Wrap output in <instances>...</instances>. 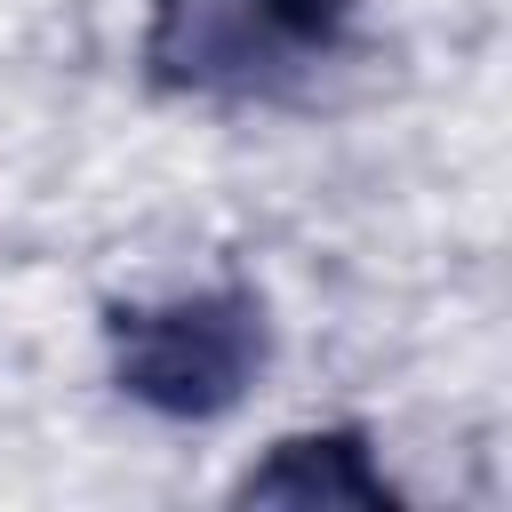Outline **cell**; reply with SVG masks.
<instances>
[{"mask_svg":"<svg viewBox=\"0 0 512 512\" xmlns=\"http://www.w3.org/2000/svg\"><path fill=\"white\" fill-rule=\"evenodd\" d=\"M104 360L136 408H152L168 424H216L256 392V376L272 360V312L248 280L112 304Z\"/></svg>","mask_w":512,"mask_h":512,"instance_id":"6da1fadb","label":"cell"},{"mask_svg":"<svg viewBox=\"0 0 512 512\" xmlns=\"http://www.w3.org/2000/svg\"><path fill=\"white\" fill-rule=\"evenodd\" d=\"M344 32L352 0H152L144 80L160 96H280Z\"/></svg>","mask_w":512,"mask_h":512,"instance_id":"7a4b0ae2","label":"cell"},{"mask_svg":"<svg viewBox=\"0 0 512 512\" xmlns=\"http://www.w3.org/2000/svg\"><path fill=\"white\" fill-rule=\"evenodd\" d=\"M232 496L240 504H288V512H336V504L344 512H392L400 504V488L384 480L368 432H352V424L272 440L264 464H248Z\"/></svg>","mask_w":512,"mask_h":512,"instance_id":"3957f363","label":"cell"}]
</instances>
